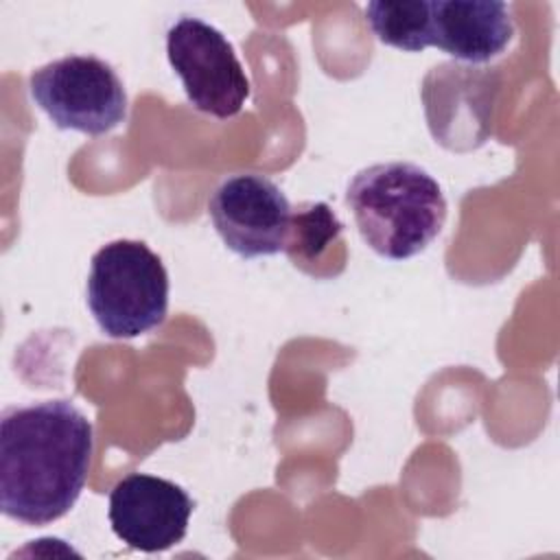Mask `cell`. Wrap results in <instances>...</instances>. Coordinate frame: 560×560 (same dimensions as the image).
Wrapping results in <instances>:
<instances>
[{
  "label": "cell",
  "mask_w": 560,
  "mask_h": 560,
  "mask_svg": "<svg viewBox=\"0 0 560 560\" xmlns=\"http://www.w3.org/2000/svg\"><path fill=\"white\" fill-rule=\"evenodd\" d=\"M94 429L70 400L7 407L0 416V510L48 525L77 503L90 472Z\"/></svg>",
  "instance_id": "6da1fadb"
},
{
  "label": "cell",
  "mask_w": 560,
  "mask_h": 560,
  "mask_svg": "<svg viewBox=\"0 0 560 560\" xmlns=\"http://www.w3.org/2000/svg\"><path fill=\"white\" fill-rule=\"evenodd\" d=\"M346 206L365 245L389 260L424 252L446 221V199L438 179L411 162L361 168L348 184Z\"/></svg>",
  "instance_id": "7a4b0ae2"
},
{
  "label": "cell",
  "mask_w": 560,
  "mask_h": 560,
  "mask_svg": "<svg viewBox=\"0 0 560 560\" xmlns=\"http://www.w3.org/2000/svg\"><path fill=\"white\" fill-rule=\"evenodd\" d=\"M88 308L112 339H133L166 319L168 273L142 241H112L90 260Z\"/></svg>",
  "instance_id": "3957f363"
},
{
  "label": "cell",
  "mask_w": 560,
  "mask_h": 560,
  "mask_svg": "<svg viewBox=\"0 0 560 560\" xmlns=\"http://www.w3.org/2000/svg\"><path fill=\"white\" fill-rule=\"evenodd\" d=\"M33 103L57 129L103 136L127 120V92L118 72L94 55H66L28 77Z\"/></svg>",
  "instance_id": "277c9868"
},
{
  "label": "cell",
  "mask_w": 560,
  "mask_h": 560,
  "mask_svg": "<svg viewBox=\"0 0 560 560\" xmlns=\"http://www.w3.org/2000/svg\"><path fill=\"white\" fill-rule=\"evenodd\" d=\"M166 57L197 112L221 120L241 114L249 98V79L219 28L199 18H179L166 31Z\"/></svg>",
  "instance_id": "5b68a950"
},
{
  "label": "cell",
  "mask_w": 560,
  "mask_h": 560,
  "mask_svg": "<svg viewBox=\"0 0 560 560\" xmlns=\"http://www.w3.org/2000/svg\"><path fill=\"white\" fill-rule=\"evenodd\" d=\"M208 217L228 249L256 258L284 252L293 208L269 177L236 173L212 190Z\"/></svg>",
  "instance_id": "8992f818"
},
{
  "label": "cell",
  "mask_w": 560,
  "mask_h": 560,
  "mask_svg": "<svg viewBox=\"0 0 560 560\" xmlns=\"http://www.w3.org/2000/svg\"><path fill=\"white\" fill-rule=\"evenodd\" d=\"M501 77L494 68L440 63L422 85L433 138L453 151L477 149L490 136Z\"/></svg>",
  "instance_id": "52a82bcc"
},
{
  "label": "cell",
  "mask_w": 560,
  "mask_h": 560,
  "mask_svg": "<svg viewBox=\"0 0 560 560\" xmlns=\"http://www.w3.org/2000/svg\"><path fill=\"white\" fill-rule=\"evenodd\" d=\"M195 501L175 481L129 472L109 492L112 532L131 549L155 553L182 542Z\"/></svg>",
  "instance_id": "ba28073f"
},
{
  "label": "cell",
  "mask_w": 560,
  "mask_h": 560,
  "mask_svg": "<svg viewBox=\"0 0 560 560\" xmlns=\"http://www.w3.org/2000/svg\"><path fill=\"white\" fill-rule=\"evenodd\" d=\"M514 37L512 11L497 0H431V46L470 66L503 55Z\"/></svg>",
  "instance_id": "9c48e42d"
},
{
  "label": "cell",
  "mask_w": 560,
  "mask_h": 560,
  "mask_svg": "<svg viewBox=\"0 0 560 560\" xmlns=\"http://www.w3.org/2000/svg\"><path fill=\"white\" fill-rule=\"evenodd\" d=\"M341 230H343V223L337 219V214L330 210L328 203L324 201L300 203L293 208L291 232H289L284 254L304 273L322 278L319 267L324 265V260L330 258L332 247L341 245L339 243Z\"/></svg>",
  "instance_id": "30bf717a"
},
{
  "label": "cell",
  "mask_w": 560,
  "mask_h": 560,
  "mask_svg": "<svg viewBox=\"0 0 560 560\" xmlns=\"http://www.w3.org/2000/svg\"><path fill=\"white\" fill-rule=\"evenodd\" d=\"M365 22L385 46L420 52L431 46V2L427 0H372Z\"/></svg>",
  "instance_id": "8fae6325"
}]
</instances>
